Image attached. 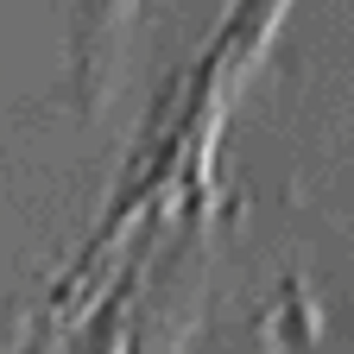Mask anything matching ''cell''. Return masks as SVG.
<instances>
[{
	"instance_id": "obj_1",
	"label": "cell",
	"mask_w": 354,
	"mask_h": 354,
	"mask_svg": "<svg viewBox=\"0 0 354 354\" xmlns=\"http://www.w3.org/2000/svg\"><path fill=\"white\" fill-rule=\"evenodd\" d=\"M133 7L140 0H70V64H76V95L102 102L114 51L133 26Z\"/></svg>"
}]
</instances>
